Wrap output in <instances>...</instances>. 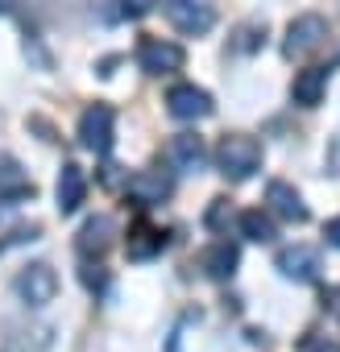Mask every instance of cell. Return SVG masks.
I'll return each mask as SVG.
<instances>
[{
    "label": "cell",
    "instance_id": "6da1fadb",
    "mask_svg": "<svg viewBox=\"0 0 340 352\" xmlns=\"http://www.w3.org/2000/svg\"><path fill=\"white\" fill-rule=\"evenodd\" d=\"M262 141L257 137H249V133H229V137H220V145H216V170L224 174L229 183H245V179H253V174L262 170Z\"/></svg>",
    "mask_w": 340,
    "mask_h": 352
},
{
    "label": "cell",
    "instance_id": "7a4b0ae2",
    "mask_svg": "<svg viewBox=\"0 0 340 352\" xmlns=\"http://www.w3.org/2000/svg\"><path fill=\"white\" fill-rule=\"evenodd\" d=\"M13 294L25 302V307H50L54 298H59V274H54V265H46V261H34V265H25V270H17V278H13Z\"/></svg>",
    "mask_w": 340,
    "mask_h": 352
},
{
    "label": "cell",
    "instance_id": "3957f363",
    "mask_svg": "<svg viewBox=\"0 0 340 352\" xmlns=\"http://www.w3.org/2000/svg\"><path fill=\"white\" fill-rule=\"evenodd\" d=\"M158 5H162L166 21L187 38H200V34H208L216 25V5L212 0H158Z\"/></svg>",
    "mask_w": 340,
    "mask_h": 352
},
{
    "label": "cell",
    "instance_id": "277c9868",
    "mask_svg": "<svg viewBox=\"0 0 340 352\" xmlns=\"http://www.w3.org/2000/svg\"><path fill=\"white\" fill-rule=\"evenodd\" d=\"M328 42V21L319 13H303L286 25V38H282V54L286 58H307L315 54L319 46Z\"/></svg>",
    "mask_w": 340,
    "mask_h": 352
},
{
    "label": "cell",
    "instance_id": "5b68a950",
    "mask_svg": "<svg viewBox=\"0 0 340 352\" xmlns=\"http://www.w3.org/2000/svg\"><path fill=\"white\" fill-rule=\"evenodd\" d=\"M112 137H116V112L108 104L83 108V116H79V145L92 149L96 157H104L112 149Z\"/></svg>",
    "mask_w": 340,
    "mask_h": 352
},
{
    "label": "cell",
    "instance_id": "8992f818",
    "mask_svg": "<svg viewBox=\"0 0 340 352\" xmlns=\"http://www.w3.org/2000/svg\"><path fill=\"white\" fill-rule=\"evenodd\" d=\"M183 63H187V54L179 42H166V38H141L137 42V67L145 75H175V71H183Z\"/></svg>",
    "mask_w": 340,
    "mask_h": 352
},
{
    "label": "cell",
    "instance_id": "52a82bcc",
    "mask_svg": "<svg viewBox=\"0 0 340 352\" xmlns=\"http://www.w3.org/2000/svg\"><path fill=\"white\" fill-rule=\"evenodd\" d=\"M125 195H129L137 208H158V204H166L170 195H175V179H170L166 170L149 166V170H137L133 179L125 183Z\"/></svg>",
    "mask_w": 340,
    "mask_h": 352
},
{
    "label": "cell",
    "instance_id": "ba28073f",
    "mask_svg": "<svg viewBox=\"0 0 340 352\" xmlns=\"http://www.w3.org/2000/svg\"><path fill=\"white\" fill-rule=\"evenodd\" d=\"M166 112L175 116V120H204V116L216 112V104H212V96H208L204 87H195V83H175V87L166 91Z\"/></svg>",
    "mask_w": 340,
    "mask_h": 352
},
{
    "label": "cell",
    "instance_id": "9c48e42d",
    "mask_svg": "<svg viewBox=\"0 0 340 352\" xmlns=\"http://www.w3.org/2000/svg\"><path fill=\"white\" fill-rule=\"evenodd\" d=\"M54 348V327L50 323H5L0 352H50Z\"/></svg>",
    "mask_w": 340,
    "mask_h": 352
},
{
    "label": "cell",
    "instance_id": "30bf717a",
    "mask_svg": "<svg viewBox=\"0 0 340 352\" xmlns=\"http://www.w3.org/2000/svg\"><path fill=\"white\" fill-rule=\"evenodd\" d=\"M162 162L175 170V174H195V170L208 162L204 137H200V133H179V137H170L166 149H162Z\"/></svg>",
    "mask_w": 340,
    "mask_h": 352
},
{
    "label": "cell",
    "instance_id": "8fae6325",
    "mask_svg": "<svg viewBox=\"0 0 340 352\" xmlns=\"http://www.w3.org/2000/svg\"><path fill=\"white\" fill-rule=\"evenodd\" d=\"M274 270L290 282H315L319 278V253L311 245H286V249H278Z\"/></svg>",
    "mask_w": 340,
    "mask_h": 352
},
{
    "label": "cell",
    "instance_id": "7c38bea8",
    "mask_svg": "<svg viewBox=\"0 0 340 352\" xmlns=\"http://www.w3.org/2000/svg\"><path fill=\"white\" fill-rule=\"evenodd\" d=\"M112 241H116V224H112V216H92V220H83V228H79V236H75V249H79V257H104L108 249H112Z\"/></svg>",
    "mask_w": 340,
    "mask_h": 352
},
{
    "label": "cell",
    "instance_id": "4fadbf2b",
    "mask_svg": "<svg viewBox=\"0 0 340 352\" xmlns=\"http://www.w3.org/2000/svg\"><path fill=\"white\" fill-rule=\"evenodd\" d=\"M266 208L278 216V220H286V224H307V204H303V195L290 187V183H282V179H274L270 187H266Z\"/></svg>",
    "mask_w": 340,
    "mask_h": 352
},
{
    "label": "cell",
    "instance_id": "5bb4252c",
    "mask_svg": "<svg viewBox=\"0 0 340 352\" xmlns=\"http://www.w3.org/2000/svg\"><path fill=\"white\" fill-rule=\"evenodd\" d=\"M237 265H241V249H237L233 241H216V245H208V249L200 253V270H204L212 282H229V278L237 274Z\"/></svg>",
    "mask_w": 340,
    "mask_h": 352
},
{
    "label": "cell",
    "instance_id": "9a60e30c",
    "mask_svg": "<svg viewBox=\"0 0 340 352\" xmlns=\"http://www.w3.org/2000/svg\"><path fill=\"white\" fill-rule=\"evenodd\" d=\"M54 195H59V212H63V216L79 212V204L87 199V174H83V166L67 162V166L59 170V187H54Z\"/></svg>",
    "mask_w": 340,
    "mask_h": 352
},
{
    "label": "cell",
    "instance_id": "2e32d148",
    "mask_svg": "<svg viewBox=\"0 0 340 352\" xmlns=\"http://www.w3.org/2000/svg\"><path fill=\"white\" fill-rule=\"evenodd\" d=\"M328 67H303L299 75H295V83H290V96H295V104H303V108H315L319 100H323V91H328Z\"/></svg>",
    "mask_w": 340,
    "mask_h": 352
},
{
    "label": "cell",
    "instance_id": "e0dca14e",
    "mask_svg": "<svg viewBox=\"0 0 340 352\" xmlns=\"http://www.w3.org/2000/svg\"><path fill=\"white\" fill-rule=\"evenodd\" d=\"M162 249H166V232H162V228H153V224H133V228H129V241H125L129 261H149V257H158Z\"/></svg>",
    "mask_w": 340,
    "mask_h": 352
},
{
    "label": "cell",
    "instance_id": "ac0fdd59",
    "mask_svg": "<svg viewBox=\"0 0 340 352\" xmlns=\"http://www.w3.org/2000/svg\"><path fill=\"white\" fill-rule=\"evenodd\" d=\"M237 228L245 241H257V245H270L278 236V224H274V212L270 208H249L237 216Z\"/></svg>",
    "mask_w": 340,
    "mask_h": 352
},
{
    "label": "cell",
    "instance_id": "d6986e66",
    "mask_svg": "<svg viewBox=\"0 0 340 352\" xmlns=\"http://www.w3.org/2000/svg\"><path fill=\"white\" fill-rule=\"evenodd\" d=\"M0 195L9 204L13 199H34V183H30V174L21 170L17 157H0Z\"/></svg>",
    "mask_w": 340,
    "mask_h": 352
},
{
    "label": "cell",
    "instance_id": "ffe728a7",
    "mask_svg": "<svg viewBox=\"0 0 340 352\" xmlns=\"http://www.w3.org/2000/svg\"><path fill=\"white\" fill-rule=\"evenodd\" d=\"M262 42H266V21H253V25H241V30H237V42H233V50H241V54H253V50H262Z\"/></svg>",
    "mask_w": 340,
    "mask_h": 352
},
{
    "label": "cell",
    "instance_id": "44dd1931",
    "mask_svg": "<svg viewBox=\"0 0 340 352\" xmlns=\"http://www.w3.org/2000/svg\"><path fill=\"white\" fill-rule=\"evenodd\" d=\"M158 5V0H116V21H137V17H145L149 9Z\"/></svg>",
    "mask_w": 340,
    "mask_h": 352
},
{
    "label": "cell",
    "instance_id": "7402d4cb",
    "mask_svg": "<svg viewBox=\"0 0 340 352\" xmlns=\"http://www.w3.org/2000/svg\"><path fill=\"white\" fill-rule=\"evenodd\" d=\"M233 224V204L229 199H212V208H208V228L212 232H224Z\"/></svg>",
    "mask_w": 340,
    "mask_h": 352
},
{
    "label": "cell",
    "instance_id": "603a6c76",
    "mask_svg": "<svg viewBox=\"0 0 340 352\" xmlns=\"http://www.w3.org/2000/svg\"><path fill=\"white\" fill-rule=\"evenodd\" d=\"M83 286H87V290H104V286H108V274L87 261V265H83Z\"/></svg>",
    "mask_w": 340,
    "mask_h": 352
},
{
    "label": "cell",
    "instance_id": "cb8c5ba5",
    "mask_svg": "<svg viewBox=\"0 0 340 352\" xmlns=\"http://www.w3.org/2000/svg\"><path fill=\"white\" fill-rule=\"evenodd\" d=\"M21 241H38V224H34V228H17L9 241H0V253H5V249H13V245H21Z\"/></svg>",
    "mask_w": 340,
    "mask_h": 352
},
{
    "label": "cell",
    "instance_id": "d4e9b609",
    "mask_svg": "<svg viewBox=\"0 0 340 352\" xmlns=\"http://www.w3.org/2000/svg\"><path fill=\"white\" fill-rule=\"evenodd\" d=\"M328 170L332 174H340V137L332 141V149H328Z\"/></svg>",
    "mask_w": 340,
    "mask_h": 352
},
{
    "label": "cell",
    "instance_id": "484cf974",
    "mask_svg": "<svg viewBox=\"0 0 340 352\" xmlns=\"http://www.w3.org/2000/svg\"><path fill=\"white\" fill-rule=\"evenodd\" d=\"M323 236H328V245H336V249H340V216H336V220H328Z\"/></svg>",
    "mask_w": 340,
    "mask_h": 352
},
{
    "label": "cell",
    "instance_id": "4316f807",
    "mask_svg": "<svg viewBox=\"0 0 340 352\" xmlns=\"http://www.w3.org/2000/svg\"><path fill=\"white\" fill-rule=\"evenodd\" d=\"M319 352H336V348H319Z\"/></svg>",
    "mask_w": 340,
    "mask_h": 352
}]
</instances>
